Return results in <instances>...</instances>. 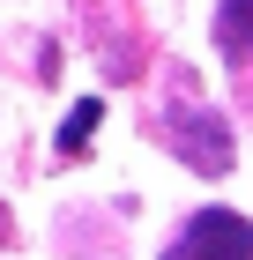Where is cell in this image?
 I'll use <instances>...</instances> for the list:
<instances>
[{
	"label": "cell",
	"mask_w": 253,
	"mask_h": 260,
	"mask_svg": "<svg viewBox=\"0 0 253 260\" xmlns=\"http://www.w3.org/2000/svg\"><path fill=\"white\" fill-rule=\"evenodd\" d=\"M156 126H164V149H172V156H186L201 179H223V171H231V156H238L231 126L216 119V112H201V104H179V112H164Z\"/></svg>",
	"instance_id": "cell-1"
},
{
	"label": "cell",
	"mask_w": 253,
	"mask_h": 260,
	"mask_svg": "<svg viewBox=\"0 0 253 260\" xmlns=\"http://www.w3.org/2000/svg\"><path fill=\"white\" fill-rule=\"evenodd\" d=\"M164 260H253V223L238 216V208H201V216H186V231L164 245Z\"/></svg>",
	"instance_id": "cell-2"
},
{
	"label": "cell",
	"mask_w": 253,
	"mask_h": 260,
	"mask_svg": "<svg viewBox=\"0 0 253 260\" xmlns=\"http://www.w3.org/2000/svg\"><path fill=\"white\" fill-rule=\"evenodd\" d=\"M216 45H223V60H253V0L216 8Z\"/></svg>",
	"instance_id": "cell-3"
},
{
	"label": "cell",
	"mask_w": 253,
	"mask_h": 260,
	"mask_svg": "<svg viewBox=\"0 0 253 260\" xmlns=\"http://www.w3.org/2000/svg\"><path fill=\"white\" fill-rule=\"evenodd\" d=\"M97 119H104V104H97V97H82V104H75V112H67V126H60V149H67V156H75L82 141L97 134Z\"/></svg>",
	"instance_id": "cell-4"
}]
</instances>
